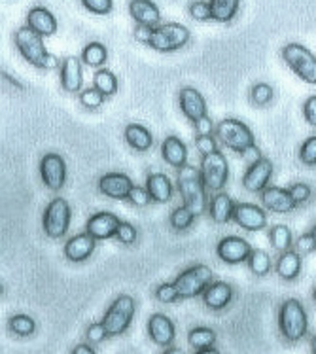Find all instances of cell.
<instances>
[{"instance_id": "6da1fadb", "label": "cell", "mask_w": 316, "mask_h": 354, "mask_svg": "<svg viewBox=\"0 0 316 354\" xmlns=\"http://www.w3.org/2000/svg\"><path fill=\"white\" fill-rule=\"evenodd\" d=\"M14 42L17 51H19V55L29 65L36 66V68H42V71H53V68H57V57L46 50L42 35H38L36 30L30 29L29 25L19 27V29L15 30Z\"/></svg>"}, {"instance_id": "7a4b0ae2", "label": "cell", "mask_w": 316, "mask_h": 354, "mask_svg": "<svg viewBox=\"0 0 316 354\" xmlns=\"http://www.w3.org/2000/svg\"><path fill=\"white\" fill-rule=\"evenodd\" d=\"M176 188H178L182 201L187 209H192L199 216L209 209V199H207V186L203 182L201 169L192 165H184L178 169L176 176Z\"/></svg>"}, {"instance_id": "3957f363", "label": "cell", "mask_w": 316, "mask_h": 354, "mask_svg": "<svg viewBox=\"0 0 316 354\" xmlns=\"http://www.w3.org/2000/svg\"><path fill=\"white\" fill-rule=\"evenodd\" d=\"M216 137L225 148H230L231 152L246 153V152H258L256 146V137L252 129L235 118H225L216 125Z\"/></svg>"}, {"instance_id": "277c9868", "label": "cell", "mask_w": 316, "mask_h": 354, "mask_svg": "<svg viewBox=\"0 0 316 354\" xmlns=\"http://www.w3.org/2000/svg\"><path fill=\"white\" fill-rule=\"evenodd\" d=\"M279 330L288 343H299L309 332V317L299 299H286L279 309Z\"/></svg>"}, {"instance_id": "5b68a950", "label": "cell", "mask_w": 316, "mask_h": 354, "mask_svg": "<svg viewBox=\"0 0 316 354\" xmlns=\"http://www.w3.org/2000/svg\"><path fill=\"white\" fill-rule=\"evenodd\" d=\"M282 59L292 73L310 86H316V57L305 46L290 42L282 48Z\"/></svg>"}, {"instance_id": "8992f818", "label": "cell", "mask_w": 316, "mask_h": 354, "mask_svg": "<svg viewBox=\"0 0 316 354\" xmlns=\"http://www.w3.org/2000/svg\"><path fill=\"white\" fill-rule=\"evenodd\" d=\"M137 313V304L131 296H120L114 304L108 307V311L102 317V324L106 328L110 337H118L129 330L131 322Z\"/></svg>"}, {"instance_id": "52a82bcc", "label": "cell", "mask_w": 316, "mask_h": 354, "mask_svg": "<svg viewBox=\"0 0 316 354\" xmlns=\"http://www.w3.org/2000/svg\"><path fill=\"white\" fill-rule=\"evenodd\" d=\"M212 281H214L212 269L205 263H197V266H192L186 271H182L174 279V284L178 288L180 299H194V297L201 296Z\"/></svg>"}, {"instance_id": "ba28073f", "label": "cell", "mask_w": 316, "mask_h": 354, "mask_svg": "<svg viewBox=\"0 0 316 354\" xmlns=\"http://www.w3.org/2000/svg\"><path fill=\"white\" fill-rule=\"evenodd\" d=\"M72 209L65 197H55L48 203V207L44 210L42 227L44 233L50 239L65 237L68 227H71Z\"/></svg>"}, {"instance_id": "9c48e42d", "label": "cell", "mask_w": 316, "mask_h": 354, "mask_svg": "<svg viewBox=\"0 0 316 354\" xmlns=\"http://www.w3.org/2000/svg\"><path fill=\"white\" fill-rule=\"evenodd\" d=\"M187 42H189V29L186 25L165 23V25L154 27L148 46L151 50L161 51V53H171V51L184 48Z\"/></svg>"}, {"instance_id": "30bf717a", "label": "cell", "mask_w": 316, "mask_h": 354, "mask_svg": "<svg viewBox=\"0 0 316 354\" xmlns=\"http://www.w3.org/2000/svg\"><path fill=\"white\" fill-rule=\"evenodd\" d=\"M201 176L210 192H222L230 182V163L220 150L201 158Z\"/></svg>"}, {"instance_id": "8fae6325", "label": "cell", "mask_w": 316, "mask_h": 354, "mask_svg": "<svg viewBox=\"0 0 316 354\" xmlns=\"http://www.w3.org/2000/svg\"><path fill=\"white\" fill-rule=\"evenodd\" d=\"M40 178L50 192H61L66 184V163L63 156L55 152L46 153L40 159Z\"/></svg>"}, {"instance_id": "7c38bea8", "label": "cell", "mask_w": 316, "mask_h": 354, "mask_svg": "<svg viewBox=\"0 0 316 354\" xmlns=\"http://www.w3.org/2000/svg\"><path fill=\"white\" fill-rule=\"evenodd\" d=\"M273 173V161L269 158H266V156H258L256 161L250 163V167L246 169L245 176H243V186H245L246 192H250V194H261V192L269 186Z\"/></svg>"}, {"instance_id": "4fadbf2b", "label": "cell", "mask_w": 316, "mask_h": 354, "mask_svg": "<svg viewBox=\"0 0 316 354\" xmlns=\"http://www.w3.org/2000/svg\"><path fill=\"white\" fill-rule=\"evenodd\" d=\"M250 243L243 237L237 235H227L223 237L218 245H216V254L218 258L227 263V266H239V263H245L248 260V256L252 254Z\"/></svg>"}, {"instance_id": "5bb4252c", "label": "cell", "mask_w": 316, "mask_h": 354, "mask_svg": "<svg viewBox=\"0 0 316 354\" xmlns=\"http://www.w3.org/2000/svg\"><path fill=\"white\" fill-rule=\"evenodd\" d=\"M233 222L245 232H261L267 225L266 210L254 203H237L233 210Z\"/></svg>"}, {"instance_id": "9a60e30c", "label": "cell", "mask_w": 316, "mask_h": 354, "mask_svg": "<svg viewBox=\"0 0 316 354\" xmlns=\"http://www.w3.org/2000/svg\"><path fill=\"white\" fill-rule=\"evenodd\" d=\"M133 180L125 173H108L99 178L97 188L104 197L115 199V201H123L127 199L133 189Z\"/></svg>"}, {"instance_id": "2e32d148", "label": "cell", "mask_w": 316, "mask_h": 354, "mask_svg": "<svg viewBox=\"0 0 316 354\" xmlns=\"http://www.w3.org/2000/svg\"><path fill=\"white\" fill-rule=\"evenodd\" d=\"M178 104L182 114L195 123L201 118L209 116V109H207V101L201 95V91H197L195 87H182L178 93Z\"/></svg>"}, {"instance_id": "e0dca14e", "label": "cell", "mask_w": 316, "mask_h": 354, "mask_svg": "<svg viewBox=\"0 0 316 354\" xmlns=\"http://www.w3.org/2000/svg\"><path fill=\"white\" fill-rule=\"evenodd\" d=\"M148 335L159 347H171L176 337V326L163 313H154L148 320Z\"/></svg>"}, {"instance_id": "ac0fdd59", "label": "cell", "mask_w": 316, "mask_h": 354, "mask_svg": "<svg viewBox=\"0 0 316 354\" xmlns=\"http://www.w3.org/2000/svg\"><path fill=\"white\" fill-rule=\"evenodd\" d=\"M233 296H235L233 286L223 281H212L201 294L203 304L210 311H223L233 301Z\"/></svg>"}, {"instance_id": "d6986e66", "label": "cell", "mask_w": 316, "mask_h": 354, "mask_svg": "<svg viewBox=\"0 0 316 354\" xmlns=\"http://www.w3.org/2000/svg\"><path fill=\"white\" fill-rule=\"evenodd\" d=\"M82 86H84L82 59L68 55L61 61V87L66 93H80Z\"/></svg>"}, {"instance_id": "ffe728a7", "label": "cell", "mask_w": 316, "mask_h": 354, "mask_svg": "<svg viewBox=\"0 0 316 354\" xmlns=\"http://www.w3.org/2000/svg\"><path fill=\"white\" fill-rule=\"evenodd\" d=\"M261 205L275 214H288L297 207L290 189L277 188V186H267L261 192Z\"/></svg>"}, {"instance_id": "44dd1931", "label": "cell", "mask_w": 316, "mask_h": 354, "mask_svg": "<svg viewBox=\"0 0 316 354\" xmlns=\"http://www.w3.org/2000/svg\"><path fill=\"white\" fill-rule=\"evenodd\" d=\"M120 218L112 212H97L87 220L86 232L97 241H106V239L115 237L118 227H120Z\"/></svg>"}, {"instance_id": "7402d4cb", "label": "cell", "mask_w": 316, "mask_h": 354, "mask_svg": "<svg viewBox=\"0 0 316 354\" xmlns=\"http://www.w3.org/2000/svg\"><path fill=\"white\" fill-rule=\"evenodd\" d=\"M97 239H93L89 233H78L65 243V258L72 263H82L87 258H91L97 246Z\"/></svg>"}, {"instance_id": "603a6c76", "label": "cell", "mask_w": 316, "mask_h": 354, "mask_svg": "<svg viewBox=\"0 0 316 354\" xmlns=\"http://www.w3.org/2000/svg\"><path fill=\"white\" fill-rule=\"evenodd\" d=\"M27 25L32 30H36L38 35H42L44 38L53 37L57 32V19H55V15L44 6L30 8L29 14H27Z\"/></svg>"}, {"instance_id": "cb8c5ba5", "label": "cell", "mask_w": 316, "mask_h": 354, "mask_svg": "<svg viewBox=\"0 0 316 354\" xmlns=\"http://www.w3.org/2000/svg\"><path fill=\"white\" fill-rule=\"evenodd\" d=\"M237 203L231 199L225 192H214L209 199V214L216 224H230L233 220V210Z\"/></svg>"}, {"instance_id": "d4e9b609", "label": "cell", "mask_w": 316, "mask_h": 354, "mask_svg": "<svg viewBox=\"0 0 316 354\" xmlns=\"http://www.w3.org/2000/svg\"><path fill=\"white\" fill-rule=\"evenodd\" d=\"M146 189L150 194L151 201L158 205H165L173 199L174 186L171 178L163 173H150L146 178Z\"/></svg>"}, {"instance_id": "484cf974", "label": "cell", "mask_w": 316, "mask_h": 354, "mask_svg": "<svg viewBox=\"0 0 316 354\" xmlns=\"http://www.w3.org/2000/svg\"><path fill=\"white\" fill-rule=\"evenodd\" d=\"M129 14L137 25L156 27L161 19V12L154 0H129Z\"/></svg>"}, {"instance_id": "4316f807", "label": "cell", "mask_w": 316, "mask_h": 354, "mask_svg": "<svg viewBox=\"0 0 316 354\" xmlns=\"http://www.w3.org/2000/svg\"><path fill=\"white\" fill-rule=\"evenodd\" d=\"M161 158L167 165L174 167V169H182L187 165V146L184 140H180L178 137H167L161 145Z\"/></svg>"}, {"instance_id": "83f0119b", "label": "cell", "mask_w": 316, "mask_h": 354, "mask_svg": "<svg viewBox=\"0 0 316 354\" xmlns=\"http://www.w3.org/2000/svg\"><path fill=\"white\" fill-rule=\"evenodd\" d=\"M301 254L297 250H286L281 252L279 260H277V273L281 277L282 281H295L299 273H301Z\"/></svg>"}, {"instance_id": "f1b7e54d", "label": "cell", "mask_w": 316, "mask_h": 354, "mask_svg": "<svg viewBox=\"0 0 316 354\" xmlns=\"http://www.w3.org/2000/svg\"><path fill=\"white\" fill-rule=\"evenodd\" d=\"M125 140L137 152H148L151 146H154L151 133L144 125H140V123H129L125 127Z\"/></svg>"}, {"instance_id": "f546056e", "label": "cell", "mask_w": 316, "mask_h": 354, "mask_svg": "<svg viewBox=\"0 0 316 354\" xmlns=\"http://www.w3.org/2000/svg\"><path fill=\"white\" fill-rule=\"evenodd\" d=\"M212 19L218 23H230L239 12L241 0H209Z\"/></svg>"}, {"instance_id": "4dcf8cb0", "label": "cell", "mask_w": 316, "mask_h": 354, "mask_svg": "<svg viewBox=\"0 0 316 354\" xmlns=\"http://www.w3.org/2000/svg\"><path fill=\"white\" fill-rule=\"evenodd\" d=\"M216 343V332L209 326H197L194 330H189L187 333V345L192 348H195V353L197 351H201V348L212 347Z\"/></svg>"}, {"instance_id": "1f68e13d", "label": "cell", "mask_w": 316, "mask_h": 354, "mask_svg": "<svg viewBox=\"0 0 316 354\" xmlns=\"http://www.w3.org/2000/svg\"><path fill=\"white\" fill-rule=\"evenodd\" d=\"M108 59V50L104 44L101 42H89L82 51V63L91 68H101Z\"/></svg>"}, {"instance_id": "d6a6232c", "label": "cell", "mask_w": 316, "mask_h": 354, "mask_svg": "<svg viewBox=\"0 0 316 354\" xmlns=\"http://www.w3.org/2000/svg\"><path fill=\"white\" fill-rule=\"evenodd\" d=\"M269 241L277 252H286L294 245V235H292V230L284 224H275L269 232Z\"/></svg>"}, {"instance_id": "836d02e7", "label": "cell", "mask_w": 316, "mask_h": 354, "mask_svg": "<svg viewBox=\"0 0 316 354\" xmlns=\"http://www.w3.org/2000/svg\"><path fill=\"white\" fill-rule=\"evenodd\" d=\"M93 87H97L104 97H112L118 91V78L112 71L108 68H99L93 74Z\"/></svg>"}, {"instance_id": "e575fe53", "label": "cell", "mask_w": 316, "mask_h": 354, "mask_svg": "<svg viewBox=\"0 0 316 354\" xmlns=\"http://www.w3.org/2000/svg\"><path fill=\"white\" fill-rule=\"evenodd\" d=\"M246 263H248V269H250L256 277H266L267 273L271 271V266H273V263H271V256H269L266 250H261V248L252 250Z\"/></svg>"}, {"instance_id": "d590c367", "label": "cell", "mask_w": 316, "mask_h": 354, "mask_svg": "<svg viewBox=\"0 0 316 354\" xmlns=\"http://www.w3.org/2000/svg\"><path fill=\"white\" fill-rule=\"evenodd\" d=\"M8 328H10V332L19 337H29L36 332V322L29 315H14L8 320Z\"/></svg>"}, {"instance_id": "8d00e7d4", "label": "cell", "mask_w": 316, "mask_h": 354, "mask_svg": "<svg viewBox=\"0 0 316 354\" xmlns=\"http://www.w3.org/2000/svg\"><path fill=\"white\" fill-rule=\"evenodd\" d=\"M195 218H197V214L194 210L187 209L186 205H182L178 209H174L173 214H171V227L176 232H186L194 225Z\"/></svg>"}, {"instance_id": "74e56055", "label": "cell", "mask_w": 316, "mask_h": 354, "mask_svg": "<svg viewBox=\"0 0 316 354\" xmlns=\"http://www.w3.org/2000/svg\"><path fill=\"white\" fill-rule=\"evenodd\" d=\"M275 99V89L266 82L261 84H256V86L250 89V101L256 104V106H267L269 102Z\"/></svg>"}, {"instance_id": "f35d334b", "label": "cell", "mask_w": 316, "mask_h": 354, "mask_svg": "<svg viewBox=\"0 0 316 354\" xmlns=\"http://www.w3.org/2000/svg\"><path fill=\"white\" fill-rule=\"evenodd\" d=\"M80 102H82V106H86V109L97 110L99 106H102V102H104V95H102L97 87L82 89V91H80Z\"/></svg>"}, {"instance_id": "ab89813d", "label": "cell", "mask_w": 316, "mask_h": 354, "mask_svg": "<svg viewBox=\"0 0 316 354\" xmlns=\"http://www.w3.org/2000/svg\"><path fill=\"white\" fill-rule=\"evenodd\" d=\"M156 299H158L159 304H174L176 299H180L176 284L174 282H163V284H159L158 288H156Z\"/></svg>"}, {"instance_id": "60d3db41", "label": "cell", "mask_w": 316, "mask_h": 354, "mask_svg": "<svg viewBox=\"0 0 316 354\" xmlns=\"http://www.w3.org/2000/svg\"><path fill=\"white\" fill-rule=\"evenodd\" d=\"M187 14L192 15V19H195V21H209V19H212L210 4L209 2H205V0H194V2L187 6Z\"/></svg>"}, {"instance_id": "b9f144b4", "label": "cell", "mask_w": 316, "mask_h": 354, "mask_svg": "<svg viewBox=\"0 0 316 354\" xmlns=\"http://www.w3.org/2000/svg\"><path fill=\"white\" fill-rule=\"evenodd\" d=\"M299 161L307 167H316V137H309L299 148Z\"/></svg>"}, {"instance_id": "7bdbcfd3", "label": "cell", "mask_w": 316, "mask_h": 354, "mask_svg": "<svg viewBox=\"0 0 316 354\" xmlns=\"http://www.w3.org/2000/svg\"><path fill=\"white\" fill-rule=\"evenodd\" d=\"M82 6L95 15H108L114 10L112 0H82Z\"/></svg>"}, {"instance_id": "ee69618b", "label": "cell", "mask_w": 316, "mask_h": 354, "mask_svg": "<svg viewBox=\"0 0 316 354\" xmlns=\"http://www.w3.org/2000/svg\"><path fill=\"white\" fill-rule=\"evenodd\" d=\"M127 201L133 205V207H138V209H144V207H148L151 201L150 194H148V189L146 186H133L131 189L129 197H127Z\"/></svg>"}, {"instance_id": "f6af8a7d", "label": "cell", "mask_w": 316, "mask_h": 354, "mask_svg": "<svg viewBox=\"0 0 316 354\" xmlns=\"http://www.w3.org/2000/svg\"><path fill=\"white\" fill-rule=\"evenodd\" d=\"M115 237H118V241L123 243V245H133V243H137L138 239L137 227L133 224H129V222H120V227H118Z\"/></svg>"}, {"instance_id": "bcb514c9", "label": "cell", "mask_w": 316, "mask_h": 354, "mask_svg": "<svg viewBox=\"0 0 316 354\" xmlns=\"http://www.w3.org/2000/svg\"><path fill=\"white\" fill-rule=\"evenodd\" d=\"M86 337L91 345H99V343H102V341L106 339V337H110V335H108L106 328H104L102 322H93V324L87 326Z\"/></svg>"}, {"instance_id": "7dc6e473", "label": "cell", "mask_w": 316, "mask_h": 354, "mask_svg": "<svg viewBox=\"0 0 316 354\" xmlns=\"http://www.w3.org/2000/svg\"><path fill=\"white\" fill-rule=\"evenodd\" d=\"M290 194H292V197H294V201L297 203V205H301V203H307L310 199V188L305 184V182H295V184H292L290 186Z\"/></svg>"}, {"instance_id": "c3c4849f", "label": "cell", "mask_w": 316, "mask_h": 354, "mask_svg": "<svg viewBox=\"0 0 316 354\" xmlns=\"http://www.w3.org/2000/svg\"><path fill=\"white\" fill-rule=\"evenodd\" d=\"M195 148L199 150L201 156H209V153L218 152V142L212 135L209 137H197L195 138Z\"/></svg>"}, {"instance_id": "681fc988", "label": "cell", "mask_w": 316, "mask_h": 354, "mask_svg": "<svg viewBox=\"0 0 316 354\" xmlns=\"http://www.w3.org/2000/svg\"><path fill=\"white\" fill-rule=\"evenodd\" d=\"M295 246V250L299 254H310V252H315L316 250V241L315 237H313V233H303L301 237L297 239L294 243Z\"/></svg>"}, {"instance_id": "f907efd6", "label": "cell", "mask_w": 316, "mask_h": 354, "mask_svg": "<svg viewBox=\"0 0 316 354\" xmlns=\"http://www.w3.org/2000/svg\"><path fill=\"white\" fill-rule=\"evenodd\" d=\"M194 127H195V133H197V137H209V135H212V133L216 131L214 122H212L209 116L197 120V122L194 123Z\"/></svg>"}, {"instance_id": "816d5d0a", "label": "cell", "mask_w": 316, "mask_h": 354, "mask_svg": "<svg viewBox=\"0 0 316 354\" xmlns=\"http://www.w3.org/2000/svg\"><path fill=\"white\" fill-rule=\"evenodd\" d=\"M303 116H305L310 127L316 129V95H310L309 99L305 101V104H303Z\"/></svg>"}, {"instance_id": "f5cc1de1", "label": "cell", "mask_w": 316, "mask_h": 354, "mask_svg": "<svg viewBox=\"0 0 316 354\" xmlns=\"http://www.w3.org/2000/svg\"><path fill=\"white\" fill-rule=\"evenodd\" d=\"M151 30H154V27H146V25H137L135 27V40H138L140 44H146L148 46V42H150V37H151Z\"/></svg>"}, {"instance_id": "db71d44e", "label": "cell", "mask_w": 316, "mask_h": 354, "mask_svg": "<svg viewBox=\"0 0 316 354\" xmlns=\"http://www.w3.org/2000/svg\"><path fill=\"white\" fill-rule=\"evenodd\" d=\"M72 354H95V348L87 343H80L78 347L72 348Z\"/></svg>"}, {"instance_id": "11a10c76", "label": "cell", "mask_w": 316, "mask_h": 354, "mask_svg": "<svg viewBox=\"0 0 316 354\" xmlns=\"http://www.w3.org/2000/svg\"><path fill=\"white\" fill-rule=\"evenodd\" d=\"M203 353H212V354H218V348H214V345L212 347H207V348H201V351H197V354H203Z\"/></svg>"}, {"instance_id": "9f6ffc18", "label": "cell", "mask_w": 316, "mask_h": 354, "mask_svg": "<svg viewBox=\"0 0 316 354\" xmlns=\"http://www.w3.org/2000/svg\"><path fill=\"white\" fill-rule=\"evenodd\" d=\"M310 351H313V354H316V335L313 337V341H310Z\"/></svg>"}, {"instance_id": "6f0895ef", "label": "cell", "mask_w": 316, "mask_h": 354, "mask_svg": "<svg viewBox=\"0 0 316 354\" xmlns=\"http://www.w3.org/2000/svg\"><path fill=\"white\" fill-rule=\"evenodd\" d=\"M310 233H313V237H315V241H316V224H315V227L310 230Z\"/></svg>"}, {"instance_id": "680465c9", "label": "cell", "mask_w": 316, "mask_h": 354, "mask_svg": "<svg viewBox=\"0 0 316 354\" xmlns=\"http://www.w3.org/2000/svg\"><path fill=\"white\" fill-rule=\"evenodd\" d=\"M313 299H315V304H316V288H315V292H313Z\"/></svg>"}]
</instances>
